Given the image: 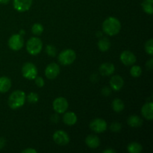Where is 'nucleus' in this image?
I'll return each mask as SVG.
<instances>
[{"label":"nucleus","instance_id":"1","mask_svg":"<svg viewBox=\"0 0 153 153\" xmlns=\"http://www.w3.org/2000/svg\"><path fill=\"white\" fill-rule=\"evenodd\" d=\"M103 31L105 34L110 36H114L120 32L121 28V24L119 19L111 16L104 21L102 25Z\"/></svg>","mask_w":153,"mask_h":153},{"label":"nucleus","instance_id":"2","mask_svg":"<svg viewBox=\"0 0 153 153\" xmlns=\"http://www.w3.org/2000/svg\"><path fill=\"white\" fill-rule=\"evenodd\" d=\"M25 101V94L22 91H16L12 93L8 99V105L12 109L22 107Z\"/></svg>","mask_w":153,"mask_h":153},{"label":"nucleus","instance_id":"3","mask_svg":"<svg viewBox=\"0 0 153 153\" xmlns=\"http://www.w3.org/2000/svg\"><path fill=\"white\" fill-rule=\"evenodd\" d=\"M43 43L37 37H31L28 40L26 44V49L30 55H36L40 53L42 50Z\"/></svg>","mask_w":153,"mask_h":153},{"label":"nucleus","instance_id":"4","mask_svg":"<svg viewBox=\"0 0 153 153\" xmlns=\"http://www.w3.org/2000/svg\"><path fill=\"white\" fill-rule=\"evenodd\" d=\"M76 58V52L73 49H66L62 51L58 55V61L62 65L67 66L73 64Z\"/></svg>","mask_w":153,"mask_h":153},{"label":"nucleus","instance_id":"5","mask_svg":"<svg viewBox=\"0 0 153 153\" xmlns=\"http://www.w3.org/2000/svg\"><path fill=\"white\" fill-rule=\"evenodd\" d=\"M22 76L27 79L33 80L37 76V70L32 63H25L22 68Z\"/></svg>","mask_w":153,"mask_h":153},{"label":"nucleus","instance_id":"6","mask_svg":"<svg viewBox=\"0 0 153 153\" xmlns=\"http://www.w3.org/2000/svg\"><path fill=\"white\" fill-rule=\"evenodd\" d=\"M23 38L20 34H13L9 38L8 46L12 50L18 51L23 46Z\"/></svg>","mask_w":153,"mask_h":153},{"label":"nucleus","instance_id":"7","mask_svg":"<svg viewBox=\"0 0 153 153\" xmlns=\"http://www.w3.org/2000/svg\"><path fill=\"white\" fill-rule=\"evenodd\" d=\"M53 108L57 113H64L68 108V102L64 97H58L54 100Z\"/></svg>","mask_w":153,"mask_h":153},{"label":"nucleus","instance_id":"8","mask_svg":"<svg viewBox=\"0 0 153 153\" xmlns=\"http://www.w3.org/2000/svg\"><path fill=\"white\" fill-rule=\"evenodd\" d=\"M90 128H91V130L95 131L96 133L103 132L107 129V123L104 120L97 118V119L94 120L91 123Z\"/></svg>","mask_w":153,"mask_h":153},{"label":"nucleus","instance_id":"9","mask_svg":"<svg viewBox=\"0 0 153 153\" xmlns=\"http://www.w3.org/2000/svg\"><path fill=\"white\" fill-rule=\"evenodd\" d=\"M53 140L57 144L64 146L70 142V137L65 131L59 130V131H57L54 133Z\"/></svg>","mask_w":153,"mask_h":153},{"label":"nucleus","instance_id":"10","mask_svg":"<svg viewBox=\"0 0 153 153\" xmlns=\"http://www.w3.org/2000/svg\"><path fill=\"white\" fill-rule=\"evenodd\" d=\"M32 0H13V4L15 10L19 12H25L31 7Z\"/></svg>","mask_w":153,"mask_h":153},{"label":"nucleus","instance_id":"11","mask_svg":"<svg viewBox=\"0 0 153 153\" xmlns=\"http://www.w3.org/2000/svg\"><path fill=\"white\" fill-rule=\"evenodd\" d=\"M60 67L55 63L49 64L45 70V75L49 79H54L59 75Z\"/></svg>","mask_w":153,"mask_h":153},{"label":"nucleus","instance_id":"12","mask_svg":"<svg viewBox=\"0 0 153 153\" xmlns=\"http://www.w3.org/2000/svg\"><path fill=\"white\" fill-rule=\"evenodd\" d=\"M120 60L126 66H131L136 62V57L130 51H124L120 55Z\"/></svg>","mask_w":153,"mask_h":153},{"label":"nucleus","instance_id":"13","mask_svg":"<svg viewBox=\"0 0 153 153\" xmlns=\"http://www.w3.org/2000/svg\"><path fill=\"white\" fill-rule=\"evenodd\" d=\"M124 85V81L121 76H114L111 77L110 80V85L111 88L115 91H118L123 88Z\"/></svg>","mask_w":153,"mask_h":153},{"label":"nucleus","instance_id":"14","mask_svg":"<svg viewBox=\"0 0 153 153\" xmlns=\"http://www.w3.org/2000/svg\"><path fill=\"white\" fill-rule=\"evenodd\" d=\"M153 103L147 102L142 107L141 113L143 114V117L149 120H152L153 119Z\"/></svg>","mask_w":153,"mask_h":153},{"label":"nucleus","instance_id":"15","mask_svg":"<svg viewBox=\"0 0 153 153\" xmlns=\"http://www.w3.org/2000/svg\"><path fill=\"white\" fill-rule=\"evenodd\" d=\"M114 66L111 63H104L100 67V73L102 76H111L114 73Z\"/></svg>","mask_w":153,"mask_h":153},{"label":"nucleus","instance_id":"16","mask_svg":"<svg viewBox=\"0 0 153 153\" xmlns=\"http://www.w3.org/2000/svg\"><path fill=\"white\" fill-rule=\"evenodd\" d=\"M85 143L88 145V147L91 148V149H97L100 144V140L97 136L93 135H88L85 139Z\"/></svg>","mask_w":153,"mask_h":153},{"label":"nucleus","instance_id":"17","mask_svg":"<svg viewBox=\"0 0 153 153\" xmlns=\"http://www.w3.org/2000/svg\"><path fill=\"white\" fill-rule=\"evenodd\" d=\"M64 123L67 126H73L77 122V116L73 112H67L63 117Z\"/></svg>","mask_w":153,"mask_h":153},{"label":"nucleus","instance_id":"18","mask_svg":"<svg viewBox=\"0 0 153 153\" xmlns=\"http://www.w3.org/2000/svg\"><path fill=\"white\" fill-rule=\"evenodd\" d=\"M11 87V81L9 78L2 76L0 78V93H6Z\"/></svg>","mask_w":153,"mask_h":153},{"label":"nucleus","instance_id":"19","mask_svg":"<svg viewBox=\"0 0 153 153\" xmlns=\"http://www.w3.org/2000/svg\"><path fill=\"white\" fill-rule=\"evenodd\" d=\"M128 124L131 127H140L143 124V120L137 115H131L128 117Z\"/></svg>","mask_w":153,"mask_h":153},{"label":"nucleus","instance_id":"20","mask_svg":"<svg viewBox=\"0 0 153 153\" xmlns=\"http://www.w3.org/2000/svg\"><path fill=\"white\" fill-rule=\"evenodd\" d=\"M111 46V42L106 37L101 39V40H99L98 42V47L100 49V51L102 52H106V51L110 49Z\"/></svg>","mask_w":153,"mask_h":153},{"label":"nucleus","instance_id":"21","mask_svg":"<svg viewBox=\"0 0 153 153\" xmlns=\"http://www.w3.org/2000/svg\"><path fill=\"white\" fill-rule=\"evenodd\" d=\"M124 107L125 106H124L123 102L120 99H115L112 102V108H113L114 111L117 113L122 111L124 109Z\"/></svg>","mask_w":153,"mask_h":153},{"label":"nucleus","instance_id":"22","mask_svg":"<svg viewBox=\"0 0 153 153\" xmlns=\"http://www.w3.org/2000/svg\"><path fill=\"white\" fill-rule=\"evenodd\" d=\"M127 150L131 153H139L142 151V146L138 143L133 142L128 145Z\"/></svg>","mask_w":153,"mask_h":153},{"label":"nucleus","instance_id":"23","mask_svg":"<svg viewBox=\"0 0 153 153\" xmlns=\"http://www.w3.org/2000/svg\"><path fill=\"white\" fill-rule=\"evenodd\" d=\"M153 0H144L142 3V7L143 10L148 14H152L153 8H152Z\"/></svg>","mask_w":153,"mask_h":153},{"label":"nucleus","instance_id":"24","mask_svg":"<svg viewBox=\"0 0 153 153\" xmlns=\"http://www.w3.org/2000/svg\"><path fill=\"white\" fill-rule=\"evenodd\" d=\"M31 31L34 34L36 35H40L43 31V27L41 24L35 23L33 25L32 28H31Z\"/></svg>","mask_w":153,"mask_h":153},{"label":"nucleus","instance_id":"25","mask_svg":"<svg viewBox=\"0 0 153 153\" xmlns=\"http://www.w3.org/2000/svg\"><path fill=\"white\" fill-rule=\"evenodd\" d=\"M142 70L141 67L140 66H133L130 70V73H131V76L134 78H137L141 75Z\"/></svg>","mask_w":153,"mask_h":153},{"label":"nucleus","instance_id":"26","mask_svg":"<svg viewBox=\"0 0 153 153\" xmlns=\"http://www.w3.org/2000/svg\"><path fill=\"white\" fill-rule=\"evenodd\" d=\"M145 50L149 55H153V40L149 39L145 44Z\"/></svg>","mask_w":153,"mask_h":153},{"label":"nucleus","instance_id":"27","mask_svg":"<svg viewBox=\"0 0 153 153\" xmlns=\"http://www.w3.org/2000/svg\"><path fill=\"white\" fill-rule=\"evenodd\" d=\"M27 100H28V101L30 103H36L37 102V101H38L39 97L36 93L31 92L28 95V97H27Z\"/></svg>","mask_w":153,"mask_h":153},{"label":"nucleus","instance_id":"28","mask_svg":"<svg viewBox=\"0 0 153 153\" xmlns=\"http://www.w3.org/2000/svg\"><path fill=\"white\" fill-rule=\"evenodd\" d=\"M46 52L50 56L55 57L56 55V49L52 45H48L46 46Z\"/></svg>","mask_w":153,"mask_h":153},{"label":"nucleus","instance_id":"29","mask_svg":"<svg viewBox=\"0 0 153 153\" xmlns=\"http://www.w3.org/2000/svg\"><path fill=\"white\" fill-rule=\"evenodd\" d=\"M121 128H122V126H121L120 123H113L110 126V129L111 131H114V132H118L121 130Z\"/></svg>","mask_w":153,"mask_h":153},{"label":"nucleus","instance_id":"30","mask_svg":"<svg viewBox=\"0 0 153 153\" xmlns=\"http://www.w3.org/2000/svg\"><path fill=\"white\" fill-rule=\"evenodd\" d=\"M34 79H35V83L37 87H39V88H42V87L44 86L45 82H44V80L43 79V78L37 76Z\"/></svg>","mask_w":153,"mask_h":153},{"label":"nucleus","instance_id":"31","mask_svg":"<svg viewBox=\"0 0 153 153\" xmlns=\"http://www.w3.org/2000/svg\"><path fill=\"white\" fill-rule=\"evenodd\" d=\"M102 95L104 96L110 95L111 89L108 88V87H105V88H103L102 90Z\"/></svg>","mask_w":153,"mask_h":153},{"label":"nucleus","instance_id":"32","mask_svg":"<svg viewBox=\"0 0 153 153\" xmlns=\"http://www.w3.org/2000/svg\"><path fill=\"white\" fill-rule=\"evenodd\" d=\"M152 67H153V60L152 58H151V59L146 63V67H147L149 70H152Z\"/></svg>","mask_w":153,"mask_h":153},{"label":"nucleus","instance_id":"33","mask_svg":"<svg viewBox=\"0 0 153 153\" xmlns=\"http://www.w3.org/2000/svg\"><path fill=\"white\" fill-rule=\"evenodd\" d=\"M5 146V140L2 137H0V149H2Z\"/></svg>","mask_w":153,"mask_h":153},{"label":"nucleus","instance_id":"34","mask_svg":"<svg viewBox=\"0 0 153 153\" xmlns=\"http://www.w3.org/2000/svg\"><path fill=\"white\" fill-rule=\"evenodd\" d=\"M22 153H37V151L34 149H26L25 150L22 151Z\"/></svg>","mask_w":153,"mask_h":153},{"label":"nucleus","instance_id":"35","mask_svg":"<svg viewBox=\"0 0 153 153\" xmlns=\"http://www.w3.org/2000/svg\"><path fill=\"white\" fill-rule=\"evenodd\" d=\"M104 153H115V151L114 149H105V150L103 151Z\"/></svg>","mask_w":153,"mask_h":153},{"label":"nucleus","instance_id":"36","mask_svg":"<svg viewBox=\"0 0 153 153\" xmlns=\"http://www.w3.org/2000/svg\"><path fill=\"white\" fill-rule=\"evenodd\" d=\"M10 0H0V4H6L9 2Z\"/></svg>","mask_w":153,"mask_h":153}]
</instances>
